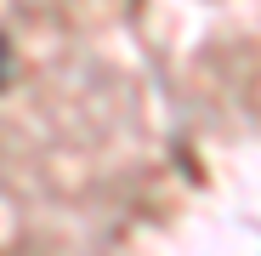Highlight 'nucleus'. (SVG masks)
Wrapping results in <instances>:
<instances>
[]
</instances>
